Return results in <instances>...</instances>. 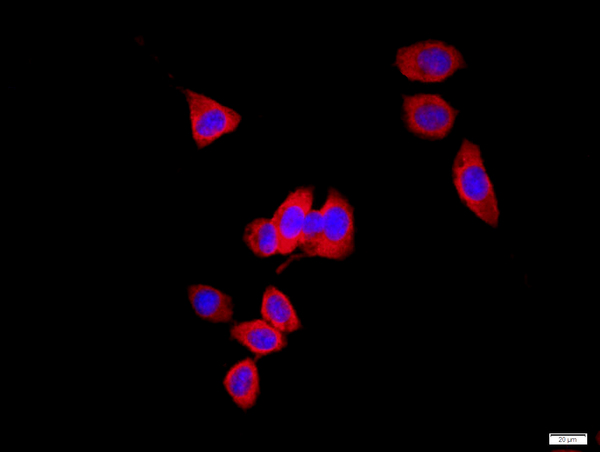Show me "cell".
<instances>
[{"label": "cell", "instance_id": "1", "mask_svg": "<svg viewBox=\"0 0 600 452\" xmlns=\"http://www.w3.org/2000/svg\"><path fill=\"white\" fill-rule=\"evenodd\" d=\"M452 180L461 202L484 224L495 228L500 209L494 184L478 144L464 138L452 165Z\"/></svg>", "mask_w": 600, "mask_h": 452}, {"label": "cell", "instance_id": "2", "mask_svg": "<svg viewBox=\"0 0 600 452\" xmlns=\"http://www.w3.org/2000/svg\"><path fill=\"white\" fill-rule=\"evenodd\" d=\"M395 66L411 81L437 83L465 67L466 62L455 46L440 40H425L400 47Z\"/></svg>", "mask_w": 600, "mask_h": 452}, {"label": "cell", "instance_id": "3", "mask_svg": "<svg viewBox=\"0 0 600 452\" xmlns=\"http://www.w3.org/2000/svg\"><path fill=\"white\" fill-rule=\"evenodd\" d=\"M188 106L192 139L199 149L234 132L242 121L239 112L213 97L190 88H181Z\"/></svg>", "mask_w": 600, "mask_h": 452}, {"label": "cell", "instance_id": "4", "mask_svg": "<svg viewBox=\"0 0 600 452\" xmlns=\"http://www.w3.org/2000/svg\"><path fill=\"white\" fill-rule=\"evenodd\" d=\"M403 121L413 135L426 140H442L452 131L458 110L434 93L404 95Z\"/></svg>", "mask_w": 600, "mask_h": 452}, {"label": "cell", "instance_id": "5", "mask_svg": "<svg viewBox=\"0 0 600 452\" xmlns=\"http://www.w3.org/2000/svg\"><path fill=\"white\" fill-rule=\"evenodd\" d=\"M323 238L318 256L343 260L355 248L354 210L348 199L336 188H329L323 204Z\"/></svg>", "mask_w": 600, "mask_h": 452}, {"label": "cell", "instance_id": "6", "mask_svg": "<svg viewBox=\"0 0 600 452\" xmlns=\"http://www.w3.org/2000/svg\"><path fill=\"white\" fill-rule=\"evenodd\" d=\"M314 188L303 186L295 189L276 209L273 223L279 238V253H292L299 244L305 219L312 209Z\"/></svg>", "mask_w": 600, "mask_h": 452}, {"label": "cell", "instance_id": "7", "mask_svg": "<svg viewBox=\"0 0 600 452\" xmlns=\"http://www.w3.org/2000/svg\"><path fill=\"white\" fill-rule=\"evenodd\" d=\"M230 335L257 356H263L283 349L286 337L265 320L254 319L233 325Z\"/></svg>", "mask_w": 600, "mask_h": 452}, {"label": "cell", "instance_id": "8", "mask_svg": "<svg viewBox=\"0 0 600 452\" xmlns=\"http://www.w3.org/2000/svg\"><path fill=\"white\" fill-rule=\"evenodd\" d=\"M188 300L198 317L214 323H227L233 318L231 297L223 291L203 283L187 289Z\"/></svg>", "mask_w": 600, "mask_h": 452}, {"label": "cell", "instance_id": "9", "mask_svg": "<svg viewBox=\"0 0 600 452\" xmlns=\"http://www.w3.org/2000/svg\"><path fill=\"white\" fill-rule=\"evenodd\" d=\"M224 386L238 407L243 410L252 408L260 390L255 362L248 358L234 365L224 378Z\"/></svg>", "mask_w": 600, "mask_h": 452}, {"label": "cell", "instance_id": "10", "mask_svg": "<svg viewBox=\"0 0 600 452\" xmlns=\"http://www.w3.org/2000/svg\"><path fill=\"white\" fill-rule=\"evenodd\" d=\"M265 321L283 333H290L301 327V321L288 297L274 286L266 288L261 306Z\"/></svg>", "mask_w": 600, "mask_h": 452}, {"label": "cell", "instance_id": "11", "mask_svg": "<svg viewBox=\"0 0 600 452\" xmlns=\"http://www.w3.org/2000/svg\"><path fill=\"white\" fill-rule=\"evenodd\" d=\"M243 239L257 256L267 258L279 253V238L272 219L256 218L248 223Z\"/></svg>", "mask_w": 600, "mask_h": 452}, {"label": "cell", "instance_id": "12", "mask_svg": "<svg viewBox=\"0 0 600 452\" xmlns=\"http://www.w3.org/2000/svg\"><path fill=\"white\" fill-rule=\"evenodd\" d=\"M322 208L311 209L305 219L298 247L308 256H318L323 238Z\"/></svg>", "mask_w": 600, "mask_h": 452}, {"label": "cell", "instance_id": "13", "mask_svg": "<svg viewBox=\"0 0 600 452\" xmlns=\"http://www.w3.org/2000/svg\"><path fill=\"white\" fill-rule=\"evenodd\" d=\"M590 440L596 444H600V431L591 433Z\"/></svg>", "mask_w": 600, "mask_h": 452}]
</instances>
